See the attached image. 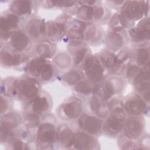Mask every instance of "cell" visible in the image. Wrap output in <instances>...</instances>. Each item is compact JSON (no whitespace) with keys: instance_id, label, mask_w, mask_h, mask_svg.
I'll use <instances>...</instances> for the list:
<instances>
[{"instance_id":"cell-1","label":"cell","mask_w":150,"mask_h":150,"mask_svg":"<svg viewBox=\"0 0 150 150\" xmlns=\"http://www.w3.org/2000/svg\"><path fill=\"white\" fill-rule=\"evenodd\" d=\"M39 90L38 81L32 78H27L15 81L11 88L12 94H18L22 98L32 100L35 97Z\"/></svg>"},{"instance_id":"cell-2","label":"cell","mask_w":150,"mask_h":150,"mask_svg":"<svg viewBox=\"0 0 150 150\" xmlns=\"http://www.w3.org/2000/svg\"><path fill=\"white\" fill-rule=\"evenodd\" d=\"M124 122L125 114L123 109L120 106L115 107L103 125V128L107 134L115 135L123 129Z\"/></svg>"},{"instance_id":"cell-3","label":"cell","mask_w":150,"mask_h":150,"mask_svg":"<svg viewBox=\"0 0 150 150\" xmlns=\"http://www.w3.org/2000/svg\"><path fill=\"white\" fill-rule=\"evenodd\" d=\"M83 67L88 79L94 82L101 81L104 76V67L100 60L95 56H90L83 61Z\"/></svg>"},{"instance_id":"cell-4","label":"cell","mask_w":150,"mask_h":150,"mask_svg":"<svg viewBox=\"0 0 150 150\" xmlns=\"http://www.w3.org/2000/svg\"><path fill=\"white\" fill-rule=\"evenodd\" d=\"M37 142L40 146H50L57 139V132L55 126L50 122L42 124L37 132Z\"/></svg>"},{"instance_id":"cell-5","label":"cell","mask_w":150,"mask_h":150,"mask_svg":"<svg viewBox=\"0 0 150 150\" xmlns=\"http://www.w3.org/2000/svg\"><path fill=\"white\" fill-rule=\"evenodd\" d=\"M146 5L143 1H129L124 5L122 16L128 20H138L145 13Z\"/></svg>"},{"instance_id":"cell-6","label":"cell","mask_w":150,"mask_h":150,"mask_svg":"<svg viewBox=\"0 0 150 150\" xmlns=\"http://www.w3.org/2000/svg\"><path fill=\"white\" fill-rule=\"evenodd\" d=\"M79 125L87 133L91 135H97L101 131L103 122L98 117L83 115L79 118Z\"/></svg>"},{"instance_id":"cell-7","label":"cell","mask_w":150,"mask_h":150,"mask_svg":"<svg viewBox=\"0 0 150 150\" xmlns=\"http://www.w3.org/2000/svg\"><path fill=\"white\" fill-rule=\"evenodd\" d=\"M111 80H106L93 88L96 97L105 101L110 98L117 91V87Z\"/></svg>"},{"instance_id":"cell-8","label":"cell","mask_w":150,"mask_h":150,"mask_svg":"<svg viewBox=\"0 0 150 150\" xmlns=\"http://www.w3.org/2000/svg\"><path fill=\"white\" fill-rule=\"evenodd\" d=\"M123 129L127 138L136 139L141 134L143 125L139 119L135 117H131L125 120Z\"/></svg>"},{"instance_id":"cell-9","label":"cell","mask_w":150,"mask_h":150,"mask_svg":"<svg viewBox=\"0 0 150 150\" xmlns=\"http://www.w3.org/2000/svg\"><path fill=\"white\" fill-rule=\"evenodd\" d=\"M149 20L146 19L142 21L135 28L131 29L128 33L132 40L137 42H142L149 37Z\"/></svg>"},{"instance_id":"cell-10","label":"cell","mask_w":150,"mask_h":150,"mask_svg":"<svg viewBox=\"0 0 150 150\" xmlns=\"http://www.w3.org/2000/svg\"><path fill=\"white\" fill-rule=\"evenodd\" d=\"M61 110L67 118H77L82 112L81 103L77 98H71L62 105Z\"/></svg>"},{"instance_id":"cell-11","label":"cell","mask_w":150,"mask_h":150,"mask_svg":"<svg viewBox=\"0 0 150 150\" xmlns=\"http://www.w3.org/2000/svg\"><path fill=\"white\" fill-rule=\"evenodd\" d=\"M124 108L128 114L135 116L140 115L145 111L146 104L139 97H132L126 101Z\"/></svg>"},{"instance_id":"cell-12","label":"cell","mask_w":150,"mask_h":150,"mask_svg":"<svg viewBox=\"0 0 150 150\" xmlns=\"http://www.w3.org/2000/svg\"><path fill=\"white\" fill-rule=\"evenodd\" d=\"M95 138L87 133L80 132L75 135L74 147L78 149H93L96 146Z\"/></svg>"},{"instance_id":"cell-13","label":"cell","mask_w":150,"mask_h":150,"mask_svg":"<svg viewBox=\"0 0 150 150\" xmlns=\"http://www.w3.org/2000/svg\"><path fill=\"white\" fill-rule=\"evenodd\" d=\"M100 60L103 67L113 73L117 72L122 65L118 60L117 55L110 52L103 53L100 56Z\"/></svg>"},{"instance_id":"cell-14","label":"cell","mask_w":150,"mask_h":150,"mask_svg":"<svg viewBox=\"0 0 150 150\" xmlns=\"http://www.w3.org/2000/svg\"><path fill=\"white\" fill-rule=\"evenodd\" d=\"M11 46L18 51L25 50L29 43V39L27 35L21 30L12 32L10 36Z\"/></svg>"},{"instance_id":"cell-15","label":"cell","mask_w":150,"mask_h":150,"mask_svg":"<svg viewBox=\"0 0 150 150\" xmlns=\"http://www.w3.org/2000/svg\"><path fill=\"white\" fill-rule=\"evenodd\" d=\"M76 134L71 129L64 126L60 128L57 132V139L62 147L68 148L73 145Z\"/></svg>"},{"instance_id":"cell-16","label":"cell","mask_w":150,"mask_h":150,"mask_svg":"<svg viewBox=\"0 0 150 150\" xmlns=\"http://www.w3.org/2000/svg\"><path fill=\"white\" fill-rule=\"evenodd\" d=\"M19 23L18 15L13 13L2 15L0 19V28L1 33L12 32L11 30L17 28Z\"/></svg>"},{"instance_id":"cell-17","label":"cell","mask_w":150,"mask_h":150,"mask_svg":"<svg viewBox=\"0 0 150 150\" xmlns=\"http://www.w3.org/2000/svg\"><path fill=\"white\" fill-rule=\"evenodd\" d=\"M65 32V26L59 22H52L46 25V33L48 38L53 40L62 38Z\"/></svg>"},{"instance_id":"cell-18","label":"cell","mask_w":150,"mask_h":150,"mask_svg":"<svg viewBox=\"0 0 150 150\" xmlns=\"http://www.w3.org/2000/svg\"><path fill=\"white\" fill-rule=\"evenodd\" d=\"M28 31L34 39H39L46 33V24L42 21L37 19L31 20L28 24Z\"/></svg>"},{"instance_id":"cell-19","label":"cell","mask_w":150,"mask_h":150,"mask_svg":"<svg viewBox=\"0 0 150 150\" xmlns=\"http://www.w3.org/2000/svg\"><path fill=\"white\" fill-rule=\"evenodd\" d=\"M149 70L145 69L141 71L135 76L134 80V84L135 88L139 92L145 91L149 89Z\"/></svg>"},{"instance_id":"cell-20","label":"cell","mask_w":150,"mask_h":150,"mask_svg":"<svg viewBox=\"0 0 150 150\" xmlns=\"http://www.w3.org/2000/svg\"><path fill=\"white\" fill-rule=\"evenodd\" d=\"M30 105L33 113L40 114L46 111L49 107V103L47 98L44 96H36L30 100Z\"/></svg>"},{"instance_id":"cell-21","label":"cell","mask_w":150,"mask_h":150,"mask_svg":"<svg viewBox=\"0 0 150 150\" xmlns=\"http://www.w3.org/2000/svg\"><path fill=\"white\" fill-rule=\"evenodd\" d=\"M12 13L16 15H25L32 12V4L30 1H13L11 7Z\"/></svg>"},{"instance_id":"cell-22","label":"cell","mask_w":150,"mask_h":150,"mask_svg":"<svg viewBox=\"0 0 150 150\" xmlns=\"http://www.w3.org/2000/svg\"><path fill=\"white\" fill-rule=\"evenodd\" d=\"M1 64L4 66H15L19 64L21 62V56L18 53L1 50Z\"/></svg>"},{"instance_id":"cell-23","label":"cell","mask_w":150,"mask_h":150,"mask_svg":"<svg viewBox=\"0 0 150 150\" xmlns=\"http://www.w3.org/2000/svg\"><path fill=\"white\" fill-rule=\"evenodd\" d=\"M47 62L42 57L32 59L28 64V71L33 76L39 77Z\"/></svg>"},{"instance_id":"cell-24","label":"cell","mask_w":150,"mask_h":150,"mask_svg":"<svg viewBox=\"0 0 150 150\" xmlns=\"http://www.w3.org/2000/svg\"><path fill=\"white\" fill-rule=\"evenodd\" d=\"M77 13L80 18L85 21L97 20V6L84 5L79 9Z\"/></svg>"},{"instance_id":"cell-25","label":"cell","mask_w":150,"mask_h":150,"mask_svg":"<svg viewBox=\"0 0 150 150\" xmlns=\"http://www.w3.org/2000/svg\"><path fill=\"white\" fill-rule=\"evenodd\" d=\"M107 43L111 49L116 50L122 46L124 39L118 33L116 32H111L107 37Z\"/></svg>"},{"instance_id":"cell-26","label":"cell","mask_w":150,"mask_h":150,"mask_svg":"<svg viewBox=\"0 0 150 150\" xmlns=\"http://www.w3.org/2000/svg\"><path fill=\"white\" fill-rule=\"evenodd\" d=\"M37 53L40 57H49L53 55L54 49L51 43L48 42H42L38 45L36 47Z\"/></svg>"},{"instance_id":"cell-27","label":"cell","mask_w":150,"mask_h":150,"mask_svg":"<svg viewBox=\"0 0 150 150\" xmlns=\"http://www.w3.org/2000/svg\"><path fill=\"white\" fill-rule=\"evenodd\" d=\"M127 20L122 15H117L113 16L111 21V26L114 32H118L122 30L126 27Z\"/></svg>"},{"instance_id":"cell-28","label":"cell","mask_w":150,"mask_h":150,"mask_svg":"<svg viewBox=\"0 0 150 150\" xmlns=\"http://www.w3.org/2000/svg\"><path fill=\"white\" fill-rule=\"evenodd\" d=\"M75 90L82 95H88L93 92V88L87 81H80L74 87Z\"/></svg>"},{"instance_id":"cell-29","label":"cell","mask_w":150,"mask_h":150,"mask_svg":"<svg viewBox=\"0 0 150 150\" xmlns=\"http://www.w3.org/2000/svg\"><path fill=\"white\" fill-rule=\"evenodd\" d=\"M80 79V74L76 71H70L67 73L63 77L64 81L69 84H76Z\"/></svg>"},{"instance_id":"cell-30","label":"cell","mask_w":150,"mask_h":150,"mask_svg":"<svg viewBox=\"0 0 150 150\" xmlns=\"http://www.w3.org/2000/svg\"><path fill=\"white\" fill-rule=\"evenodd\" d=\"M136 58L139 65H145L149 59V52L145 49H139L137 51Z\"/></svg>"},{"instance_id":"cell-31","label":"cell","mask_w":150,"mask_h":150,"mask_svg":"<svg viewBox=\"0 0 150 150\" xmlns=\"http://www.w3.org/2000/svg\"><path fill=\"white\" fill-rule=\"evenodd\" d=\"M54 70L53 66L50 63H47L39 77L43 81H48L52 78Z\"/></svg>"},{"instance_id":"cell-32","label":"cell","mask_w":150,"mask_h":150,"mask_svg":"<svg viewBox=\"0 0 150 150\" xmlns=\"http://www.w3.org/2000/svg\"><path fill=\"white\" fill-rule=\"evenodd\" d=\"M87 48L86 47H82L74 52L73 56V62L75 64H78L81 63L84 59L87 54Z\"/></svg>"},{"instance_id":"cell-33","label":"cell","mask_w":150,"mask_h":150,"mask_svg":"<svg viewBox=\"0 0 150 150\" xmlns=\"http://www.w3.org/2000/svg\"><path fill=\"white\" fill-rule=\"evenodd\" d=\"M26 121L29 127H36L38 125L39 122V115L33 112L28 114L26 117Z\"/></svg>"},{"instance_id":"cell-34","label":"cell","mask_w":150,"mask_h":150,"mask_svg":"<svg viewBox=\"0 0 150 150\" xmlns=\"http://www.w3.org/2000/svg\"><path fill=\"white\" fill-rule=\"evenodd\" d=\"M139 68L137 66L135 65H131L128 67L126 72V76L128 79L132 78L135 77L139 72Z\"/></svg>"},{"instance_id":"cell-35","label":"cell","mask_w":150,"mask_h":150,"mask_svg":"<svg viewBox=\"0 0 150 150\" xmlns=\"http://www.w3.org/2000/svg\"><path fill=\"white\" fill-rule=\"evenodd\" d=\"M12 147L15 149H27L28 147L27 145L22 140L16 139L14 140L12 145Z\"/></svg>"},{"instance_id":"cell-36","label":"cell","mask_w":150,"mask_h":150,"mask_svg":"<svg viewBox=\"0 0 150 150\" xmlns=\"http://www.w3.org/2000/svg\"><path fill=\"white\" fill-rule=\"evenodd\" d=\"M8 104L6 99L4 98L2 96H1V114H2L4 112H5L6 110L8 109Z\"/></svg>"}]
</instances>
